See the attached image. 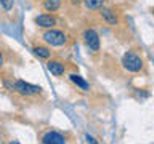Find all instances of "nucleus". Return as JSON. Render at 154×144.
Here are the masks:
<instances>
[{"mask_svg": "<svg viewBox=\"0 0 154 144\" xmlns=\"http://www.w3.org/2000/svg\"><path fill=\"white\" fill-rule=\"evenodd\" d=\"M71 2L74 3V5H79V3H80V0H71Z\"/></svg>", "mask_w": 154, "mask_h": 144, "instance_id": "dca6fc26", "label": "nucleus"}, {"mask_svg": "<svg viewBox=\"0 0 154 144\" xmlns=\"http://www.w3.org/2000/svg\"><path fill=\"white\" fill-rule=\"evenodd\" d=\"M84 38H85L87 46H88L91 51L100 50V37H98V34H96L95 29H87L85 34H84Z\"/></svg>", "mask_w": 154, "mask_h": 144, "instance_id": "20e7f679", "label": "nucleus"}, {"mask_svg": "<svg viewBox=\"0 0 154 144\" xmlns=\"http://www.w3.org/2000/svg\"><path fill=\"white\" fill-rule=\"evenodd\" d=\"M84 3L88 10H98V8L103 7L104 0H84Z\"/></svg>", "mask_w": 154, "mask_h": 144, "instance_id": "f8f14e48", "label": "nucleus"}, {"mask_svg": "<svg viewBox=\"0 0 154 144\" xmlns=\"http://www.w3.org/2000/svg\"><path fill=\"white\" fill-rule=\"evenodd\" d=\"M14 90L18 91L19 94H24V96H31V94H35V93H40V86L37 85H32V83H27L24 80H18L14 83Z\"/></svg>", "mask_w": 154, "mask_h": 144, "instance_id": "7ed1b4c3", "label": "nucleus"}, {"mask_svg": "<svg viewBox=\"0 0 154 144\" xmlns=\"http://www.w3.org/2000/svg\"><path fill=\"white\" fill-rule=\"evenodd\" d=\"M3 66V55H2V51H0V67Z\"/></svg>", "mask_w": 154, "mask_h": 144, "instance_id": "2eb2a0df", "label": "nucleus"}, {"mask_svg": "<svg viewBox=\"0 0 154 144\" xmlns=\"http://www.w3.org/2000/svg\"><path fill=\"white\" fill-rule=\"evenodd\" d=\"M87 141H88V144H98V142L95 141V138H91L90 134H87Z\"/></svg>", "mask_w": 154, "mask_h": 144, "instance_id": "4468645a", "label": "nucleus"}, {"mask_svg": "<svg viewBox=\"0 0 154 144\" xmlns=\"http://www.w3.org/2000/svg\"><path fill=\"white\" fill-rule=\"evenodd\" d=\"M11 144H19L18 141H11Z\"/></svg>", "mask_w": 154, "mask_h": 144, "instance_id": "f3484780", "label": "nucleus"}, {"mask_svg": "<svg viewBox=\"0 0 154 144\" xmlns=\"http://www.w3.org/2000/svg\"><path fill=\"white\" fill-rule=\"evenodd\" d=\"M35 24H37V26H40V27L48 29V27L55 26L56 21H55V18H53V16H50V14H40V16L35 18Z\"/></svg>", "mask_w": 154, "mask_h": 144, "instance_id": "423d86ee", "label": "nucleus"}, {"mask_svg": "<svg viewBox=\"0 0 154 144\" xmlns=\"http://www.w3.org/2000/svg\"><path fill=\"white\" fill-rule=\"evenodd\" d=\"M101 18L104 19L108 24H111V26H116L117 24V16H116V13L112 11V10L109 8H101Z\"/></svg>", "mask_w": 154, "mask_h": 144, "instance_id": "6e6552de", "label": "nucleus"}, {"mask_svg": "<svg viewBox=\"0 0 154 144\" xmlns=\"http://www.w3.org/2000/svg\"><path fill=\"white\" fill-rule=\"evenodd\" d=\"M34 53H35L38 58H43V59H48V58L51 56V51L45 46H35L34 48Z\"/></svg>", "mask_w": 154, "mask_h": 144, "instance_id": "9b49d317", "label": "nucleus"}, {"mask_svg": "<svg viewBox=\"0 0 154 144\" xmlns=\"http://www.w3.org/2000/svg\"><path fill=\"white\" fill-rule=\"evenodd\" d=\"M43 40L47 43H50L51 46H63L66 45L67 38L61 31H56V29H48V31L43 34Z\"/></svg>", "mask_w": 154, "mask_h": 144, "instance_id": "f03ea898", "label": "nucleus"}, {"mask_svg": "<svg viewBox=\"0 0 154 144\" xmlns=\"http://www.w3.org/2000/svg\"><path fill=\"white\" fill-rule=\"evenodd\" d=\"M47 67H48V70H50L53 75H58V77H60V75L64 74V64H63V62H60V61H48Z\"/></svg>", "mask_w": 154, "mask_h": 144, "instance_id": "0eeeda50", "label": "nucleus"}, {"mask_svg": "<svg viewBox=\"0 0 154 144\" xmlns=\"http://www.w3.org/2000/svg\"><path fill=\"white\" fill-rule=\"evenodd\" d=\"M61 7V0H43V8L47 10V11H56V10H60Z\"/></svg>", "mask_w": 154, "mask_h": 144, "instance_id": "1a4fd4ad", "label": "nucleus"}, {"mask_svg": "<svg viewBox=\"0 0 154 144\" xmlns=\"http://www.w3.org/2000/svg\"><path fill=\"white\" fill-rule=\"evenodd\" d=\"M69 79L74 82V83L79 86V88H82V90H88V83H87V82L82 79L80 75H77V74H72V75H69Z\"/></svg>", "mask_w": 154, "mask_h": 144, "instance_id": "9d476101", "label": "nucleus"}, {"mask_svg": "<svg viewBox=\"0 0 154 144\" xmlns=\"http://www.w3.org/2000/svg\"><path fill=\"white\" fill-rule=\"evenodd\" d=\"M0 5L3 7V10L10 11V10L13 8V0H0Z\"/></svg>", "mask_w": 154, "mask_h": 144, "instance_id": "ddd939ff", "label": "nucleus"}, {"mask_svg": "<svg viewBox=\"0 0 154 144\" xmlns=\"http://www.w3.org/2000/svg\"><path fill=\"white\" fill-rule=\"evenodd\" d=\"M122 66L128 72H140L141 67H143V59L138 55L128 51V53H125V55L122 56Z\"/></svg>", "mask_w": 154, "mask_h": 144, "instance_id": "f257e3e1", "label": "nucleus"}, {"mask_svg": "<svg viewBox=\"0 0 154 144\" xmlns=\"http://www.w3.org/2000/svg\"><path fill=\"white\" fill-rule=\"evenodd\" d=\"M43 144H66V138L58 131H48L42 138Z\"/></svg>", "mask_w": 154, "mask_h": 144, "instance_id": "39448f33", "label": "nucleus"}]
</instances>
